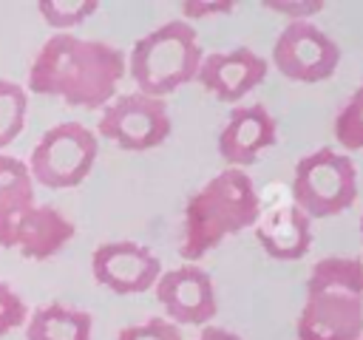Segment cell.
Masks as SVG:
<instances>
[{
    "label": "cell",
    "instance_id": "cell-1",
    "mask_svg": "<svg viewBox=\"0 0 363 340\" xmlns=\"http://www.w3.org/2000/svg\"><path fill=\"white\" fill-rule=\"evenodd\" d=\"M128 71L125 54L102 40H82L71 31L51 34L28 68V88L57 96L74 108H105Z\"/></svg>",
    "mask_w": 363,
    "mask_h": 340
},
{
    "label": "cell",
    "instance_id": "cell-2",
    "mask_svg": "<svg viewBox=\"0 0 363 340\" xmlns=\"http://www.w3.org/2000/svg\"><path fill=\"white\" fill-rule=\"evenodd\" d=\"M298 340L363 337V261L326 255L306 275V300L298 314Z\"/></svg>",
    "mask_w": 363,
    "mask_h": 340
},
{
    "label": "cell",
    "instance_id": "cell-3",
    "mask_svg": "<svg viewBox=\"0 0 363 340\" xmlns=\"http://www.w3.org/2000/svg\"><path fill=\"white\" fill-rule=\"evenodd\" d=\"M261 218V196L247 170L224 167L204 187H199L184 207L182 258H204L224 238L252 227Z\"/></svg>",
    "mask_w": 363,
    "mask_h": 340
},
{
    "label": "cell",
    "instance_id": "cell-4",
    "mask_svg": "<svg viewBox=\"0 0 363 340\" xmlns=\"http://www.w3.org/2000/svg\"><path fill=\"white\" fill-rule=\"evenodd\" d=\"M201 57L204 51L199 45L196 28L187 20H167L139 37L125 62L136 91L162 99L196 79Z\"/></svg>",
    "mask_w": 363,
    "mask_h": 340
},
{
    "label": "cell",
    "instance_id": "cell-5",
    "mask_svg": "<svg viewBox=\"0 0 363 340\" xmlns=\"http://www.w3.org/2000/svg\"><path fill=\"white\" fill-rule=\"evenodd\" d=\"M357 198L354 162L332 147H318L298 159L292 170V204L312 218H332Z\"/></svg>",
    "mask_w": 363,
    "mask_h": 340
},
{
    "label": "cell",
    "instance_id": "cell-6",
    "mask_svg": "<svg viewBox=\"0 0 363 340\" xmlns=\"http://www.w3.org/2000/svg\"><path fill=\"white\" fill-rule=\"evenodd\" d=\"M99 153L96 133L79 122H60L48 128L31 150L28 173L51 190H68L88 178Z\"/></svg>",
    "mask_w": 363,
    "mask_h": 340
},
{
    "label": "cell",
    "instance_id": "cell-7",
    "mask_svg": "<svg viewBox=\"0 0 363 340\" xmlns=\"http://www.w3.org/2000/svg\"><path fill=\"white\" fill-rule=\"evenodd\" d=\"M170 130H173V119L164 99H153L139 91L113 96L102 108V119H99V136L133 153L164 144Z\"/></svg>",
    "mask_w": 363,
    "mask_h": 340
},
{
    "label": "cell",
    "instance_id": "cell-8",
    "mask_svg": "<svg viewBox=\"0 0 363 340\" xmlns=\"http://www.w3.org/2000/svg\"><path fill=\"white\" fill-rule=\"evenodd\" d=\"M340 45L315 23L292 20L272 45V65L292 82H323L340 65Z\"/></svg>",
    "mask_w": 363,
    "mask_h": 340
},
{
    "label": "cell",
    "instance_id": "cell-9",
    "mask_svg": "<svg viewBox=\"0 0 363 340\" xmlns=\"http://www.w3.org/2000/svg\"><path fill=\"white\" fill-rule=\"evenodd\" d=\"M153 292L173 326H210L218 312L213 278L196 264L162 272Z\"/></svg>",
    "mask_w": 363,
    "mask_h": 340
},
{
    "label": "cell",
    "instance_id": "cell-10",
    "mask_svg": "<svg viewBox=\"0 0 363 340\" xmlns=\"http://www.w3.org/2000/svg\"><path fill=\"white\" fill-rule=\"evenodd\" d=\"M96 283L116 295H139L156 286L162 275L159 258L136 241H105L91 255Z\"/></svg>",
    "mask_w": 363,
    "mask_h": 340
},
{
    "label": "cell",
    "instance_id": "cell-11",
    "mask_svg": "<svg viewBox=\"0 0 363 340\" xmlns=\"http://www.w3.org/2000/svg\"><path fill=\"white\" fill-rule=\"evenodd\" d=\"M267 71H269V62L258 51H252L247 45H238V48H230V51L204 54L196 79L216 99L235 102V99H244L250 91H255L264 82Z\"/></svg>",
    "mask_w": 363,
    "mask_h": 340
},
{
    "label": "cell",
    "instance_id": "cell-12",
    "mask_svg": "<svg viewBox=\"0 0 363 340\" xmlns=\"http://www.w3.org/2000/svg\"><path fill=\"white\" fill-rule=\"evenodd\" d=\"M278 142V122L264 105H238L218 133V156L230 167H250Z\"/></svg>",
    "mask_w": 363,
    "mask_h": 340
},
{
    "label": "cell",
    "instance_id": "cell-13",
    "mask_svg": "<svg viewBox=\"0 0 363 340\" xmlns=\"http://www.w3.org/2000/svg\"><path fill=\"white\" fill-rule=\"evenodd\" d=\"M74 232H77V227L71 218H65L62 210H57L51 204H34L20 218L11 246L20 249V255L28 261H45V258L57 255L74 238Z\"/></svg>",
    "mask_w": 363,
    "mask_h": 340
},
{
    "label": "cell",
    "instance_id": "cell-14",
    "mask_svg": "<svg viewBox=\"0 0 363 340\" xmlns=\"http://www.w3.org/2000/svg\"><path fill=\"white\" fill-rule=\"evenodd\" d=\"M255 238L261 249L275 261H298L309 252L312 221L295 207H278L255 221Z\"/></svg>",
    "mask_w": 363,
    "mask_h": 340
},
{
    "label": "cell",
    "instance_id": "cell-15",
    "mask_svg": "<svg viewBox=\"0 0 363 340\" xmlns=\"http://www.w3.org/2000/svg\"><path fill=\"white\" fill-rule=\"evenodd\" d=\"M34 204V178L28 164L0 153V246L11 249L17 224Z\"/></svg>",
    "mask_w": 363,
    "mask_h": 340
},
{
    "label": "cell",
    "instance_id": "cell-16",
    "mask_svg": "<svg viewBox=\"0 0 363 340\" xmlns=\"http://www.w3.org/2000/svg\"><path fill=\"white\" fill-rule=\"evenodd\" d=\"M94 317L85 309L45 303L26 320V340H91Z\"/></svg>",
    "mask_w": 363,
    "mask_h": 340
},
{
    "label": "cell",
    "instance_id": "cell-17",
    "mask_svg": "<svg viewBox=\"0 0 363 340\" xmlns=\"http://www.w3.org/2000/svg\"><path fill=\"white\" fill-rule=\"evenodd\" d=\"M28 94L11 79H0V147L11 144L26 125Z\"/></svg>",
    "mask_w": 363,
    "mask_h": 340
},
{
    "label": "cell",
    "instance_id": "cell-18",
    "mask_svg": "<svg viewBox=\"0 0 363 340\" xmlns=\"http://www.w3.org/2000/svg\"><path fill=\"white\" fill-rule=\"evenodd\" d=\"M99 0H37L40 17L57 28V34H65L68 28H77L91 14H96Z\"/></svg>",
    "mask_w": 363,
    "mask_h": 340
},
{
    "label": "cell",
    "instance_id": "cell-19",
    "mask_svg": "<svg viewBox=\"0 0 363 340\" xmlns=\"http://www.w3.org/2000/svg\"><path fill=\"white\" fill-rule=\"evenodd\" d=\"M332 133L343 150H363V82L354 88L349 102L337 110Z\"/></svg>",
    "mask_w": 363,
    "mask_h": 340
},
{
    "label": "cell",
    "instance_id": "cell-20",
    "mask_svg": "<svg viewBox=\"0 0 363 340\" xmlns=\"http://www.w3.org/2000/svg\"><path fill=\"white\" fill-rule=\"evenodd\" d=\"M113 340H184V337H182V329L173 326L167 317H147L145 323L119 329Z\"/></svg>",
    "mask_w": 363,
    "mask_h": 340
},
{
    "label": "cell",
    "instance_id": "cell-21",
    "mask_svg": "<svg viewBox=\"0 0 363 340\" xmlns=\"http://www.w3.org/2000/svg\"><path fill=\"white\" fill-rule=\"evenodd\" d=\"M28 320V309H26V300L9 286L0 280V334L23 326Z\"/></svg>",
    "mask_w": 363,
    "mask_h": 340
},
{
    "label": "cell",
    "instance_id": "cell-22",
    "mask_svg": "<svg viewBox=\"0 0 363 340\" xmlns=\"http://www.w3.org/2000/svg\"><path fill=\"white\" fill-rule=\"evenodd\" d=\"M264 6H267L269 11H281V14H286L289 23H292V20H306L309 14H315V11L323 8L320 0H267Z\"/></svg>",
    "mask_w": 363,
    "mask_h": 340
},
{
    "label": "cell",
    "instance_id": "cell-23",
    "mask_svg": "<svg viewBox=\"0 0 363 340\" xmlns=\"http://www.w3.org/2000/svg\"><path fill=\"white\" fill-rule=\"evenodd\" d=\"M235 8L233 0H184L182 3V14L184 17H213V14H230Z\"/></svg>",
    "mask_w": 363,
    "mask_h": 340
},
{
    "label": "cell",
    "instance_id": "cell-24",
    "mask_svg": "<svg viewBox=\"0 0 363 340\" xmlns=\"http://www.w3.org/2000/svg\"><path fill=\"white\" fill-rule=\"evenodd\" d=\"M196 340H244V337H238L235 332L221 329V326H204V329L199 332V337H196Z\"/></svg>",
    "mask_w": 363,
    "mask_h": 340
},
{
    "label": "cell",
    "instance_id": "cell-25",
    "mask_svg": "<svg viewBox=\"0 0 363 340\" xmlns=\"http://www.w3.org/2000/svg\"><path fill=\"white\" fill-rule=\"evenodd\" d=\"M357 227H360V238H363V215H360V224Z\"/></svg>",
    "mask_w": 363,
    "mask_h": 340
},
{
    "label": "cell",
    "instance_id": "cell-26",
    "mask_svg": "<svg viewBox=\"0 0 363 340\" xmlns=\"http://www.w3.org/2000/svg\"><path fill=\"white\" fill-rule=\"evenodd\" d=\"M360 340H363V337H360Z\"/></svg>",
    "mask_w": 363,
    "mask_h": 340
}]
</instances>
